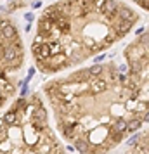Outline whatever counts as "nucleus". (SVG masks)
<instances>
[{
	"instance_id": "f03ea898",
	"label": "nucleus",
	"mask_w": 149,
	"mask_h": 154,
	"mask_svg": "<svg viewBox=\"0 0 149 154\" xmlns=\"http://www.w3.org/2000/svg\"><path fill=\"white\" fill-rule=\"evenodd\" d=\"M140 21L123 0H54L36 19L31 57L42 75H59L111 49Z\"/></svg>"
},
{
	"instance_id": "20e7f679",
	"label": "nucleus",
	"mask_w": 149,
	"mask_h": 154,
	"mask_svg": "<svg viewBox=\"0 0 149 154\" xmlns=\"http://www.w3.org/2000/svg\"><path fill=\"white\" fill-rule=\"evenodd\" d=\"M0 66H2V109H5L21 85L26 52L16 21L9 16L2 17V52H0Z\"/></svg>"
},
{
	"instance_id": "39448f33",
	"label": "nucleus",
	"mask_w": 149,
	"mask_h": 154,
	"mask_svg": "<svg viewBox=\"0 0 149 154\" xmlns=\"http://www.w3.org/2000/svg\"><path fill=\"white\" fill-rule=\"evenodd\" d=\"M125 75L149 125V26L123 49Z\"/></svg>"
},
{
	"instance_id": "423d86ee",
	"label": "nucleus",
	"mask_w": 149,
	"mask_h": 154,
	"mask_svg": "<svg viewBox=\"0 0 149 154\" xmlns=\"http://www.w3.org/2000/svg\"><path fill=\"white\" fill-rule=\"evenodd\" d=\"M123 151H126V152H140V154L149 152V128L135 132V135L128 139L126 147Z\"/></svg>"
},
{
	"instance_id": "7ed1b4c3",
	"label": "nucleus",
	"mask_w": 149,
	"mask_h": 154,
	"mask_svg": "<svg viewBox=\"0 0 149 154\" xmlns=\"http://www.w3.org/2000/svg\"><path fill=\"white\" fill-rule=\"evenodd\" d=\"M44 94L33 92L26 97L12 100L2 114L0 149L4 154H30V152H64L62 137L56 125L52 126Z\"/></svg>"
},
{
	"instance_id": "0eeeda50",
	"label": "nucleus",
	"mask_w": 149,
	"mask_h": 154,
	"mask_svg": "<svg viewBox=\"0 0 149 154\" xmlns=\"http://www.w3.org/2000/svg\"><path fill=\"white\" fill-rule=\"evenodd\" d=\"M128 2H130L132 5L139 7L140 11H146V12H149V0H128Z\"/></svg>"
},
{
	"instance_id": "f257e3e1",
	"label": "nucleus",
	"mask_w": 149,
	"mask_h": 154,
	"mask_svg": "<svg viewBox=\"0 0 149 154\" xmlns=\"http://www.w3.org/2000/svg\"><path fill=\"white\" fill-rule=\"evenodd\" d=\"M42 94L59 135L78 152L115 151L146 125L126 75L115 61L54 75L42 85Z\"/></svg>"
}]
</instances>
